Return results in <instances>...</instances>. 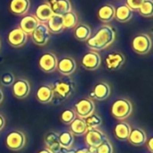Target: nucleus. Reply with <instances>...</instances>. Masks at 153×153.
Segmentation results:
<instances>
[{
  "label": "nucleus",
  "mask_w": 153,
  "mask_h": 153,
  "mask_svg": "<svg viewBox=\"0 0 153 153\" xmlns=\"http://www.w3.org/2000/svg\"><path fill=\"white\" fill-rule=\"evenodd\" d=\"M139 13L146 18L152 17L153 15V2L152 0H145L138 9Z\"/></svg>",
  "instance_id": "2f4dec72"
},
{
  "label": "nucleus",
  "mask_w": 153,
  "mask_h": 153,
  "mask_svg": "<svg viewBox=\"0 0 153 153\" xmlns=\"http://www.w3.org/2000/svg\"><path fill=\"white\" fill-rule=\"evenodd\" d=\"M63 22L65 29H72L77 25L78 17L74 12H69L63 15Z\"/></svg>",
  "instance_id": "c756f323"
},
{
  "label": "nucleus",
  "mask_w": 153,
  "mask_h": 153,
  "mask_svg": "<svg viewBox=\"0 0 153 153\" xmlns=\"http://www.w3.org/2000/svg\"><path fill=\"white\" fill-rule=\"evenodd\" d=\"M56 69L60 73V74L69 76L75 72L76 62L71 56H64L59 61H57Z\"/></svg>",
  "instance_id": "4468645a"
},
{
  "label": "nucleus",
  "mask_w": 153,
  "mask_h": 153,
  "mask_svg": "<svg viewBox=\"0 0 153 153\" xmlns=\"http://www.w3.org/2000/svg\"><path fill=\"white\" fill-rule=\"evenodd\" d=\"M115 18L119 22H127L133 18V11L126 4H121L115 10Z\"/></svg>",
  "instance_id": "a878e982"
},
{
  "label": "nucleus",
  "mask_w": 153,
  "mask_h": 153,
  "mask_svg": "<svg viewBox=\"0 0 153 153\" xmlns=\"http://www.w3.org/2000/svg\"><path fill=\"white\" fill-rule=\"evenodd\" d=\"M0 47H1V42H0Z\"/></svg>",
  "instance_id": "79ce46f5"
},
{
  "label": "nucleus",
  "mask_w": 153,
  "mask_h": 153,
  "mask_svg": "<svg viewBox=\"0 0 153 153\" xmlns=\"http://www.w3.org/2000/svg\"><path fill=\"white\" fill-rule=\"evenodd\" d=\"M15 81V77L13 75V73L11 72H6L4 74H2L1 78H0V82L3 86L8 87V86H12L13 83Z\"/></svg>",
  "instance_id": "72a5a7b5"
},
{
  "label": "nucleus",
  "mask_w": 153,
  "mask_h": 153,
  "mask_svg": "<svg viewBox=\"0 0 153 153\" xmlns=\"http://www.w3.org/2000/svg\"><path fill=\"white\" fill-rule=\"evenodd\" d=\"M84 141L87 146L97 148L108 140L107 135L98 128L87 130L84 134Z\"/></svg>",
  "instance_id": "0eeeda50"
},
{
  "label": "nucleus",
  "mask_w": 153,
  "mask_h": 153,
  "mask_svg": "<svg viewBox=\"0 0 153 153\" xmlns=\"http://www.w3.org/2000/svg\"><path fill=\"white\" fill-rule=\"evenodd\" d=\"M30 0H11L10 12L15 15H24L30 8Z\"/></svg>",
  "instance_id": "aec40b11"
},
{
  "label": "nucleus",
  "mask_w": 153,
  "mask_h": 153,
  "mask_svg": "<svg viewBox=\"0 0 153 153\" xmlns=\"http://www.w3.org/2000/svg\"><path fill=\"white\" fill-rule=\"evenodd\" d=\"M38 153H54L52 152L51 151H49L48 149H47V148H45V149H42V150H40L39 152Z\"/></svg>",
  "instance_id": "58836bf2"
},
{
  "label": "nucleus",
  "mask_w": 153,
  "mask_h": 153,
  "mask_svg": "<svg viewBox=\"0 0 153 153\" xmlns=\"http://www.w3.org/2000/svg\"><path fill=\"white\" fill-rule=\"evenodd\" d=\"M50 86L53 91L52 102L55 105L69 99L75 91V82L72 80H58Z\"/></svg>",
  "instance_id": "f03ea898"
},
{
  "label": "nucleus",
  "mask_w": 153,
  "mask_h": 153,
  "mask_svg": "<svg viewBox=\"0 0 153 153\" xmlns=\"http://www.w3.org/2000/svg\"><path fill=\"white\" fill-rule=\"evenodd\" d=\"M126 62V56L121 52H111L105 58V65L108 70L116 71L122 67Z\"/></svg>",
  "instance_id": "f8f14e48"
},
{
  "label": "nucleus",
  "mask_w": 153,
  "mask_h": 153,
  "mask_svg": "<svg viewBox=\"0 0 153 153\" xmlns=\"http://www.w3.org/2000/svg\"><path fill=\"white\" fill-rule=\"evenodd\" d=\"M131 126L130 125L126 122V121H120L118 122L115 127H114V130H113V133H114V135L115 137L119 140V141H126L128 136H129V134L131 132Z\"/></svg>",
  "instance_id": "4be33fe9"
},
{
  "label": "nucleus",
  "mask_w": 153,
  "mask_h": 153,
  "mask_svg": "<svg viewBox=\"0 0 153 153\" xmlns=\"http://www.w3.org/2000/svg\"><path fill=\"white\" fill-rule=\"evenodd\" d=\"M61 149H71L74 143V136L70 131H64L58 134Z\"/></svg>",
  "instance_id": "c85d7f7f"
},
{
  "label": "nucleus",
  "mask_w": 153,
  "mask_h": 153,
  "mask_svg": "<svg viewBox=\"0 0 153 153\" xmlns=\"http://www.w3.org/2000/svg\"><path fill=\"white\" fill-rule=\"evenodd\" d=\"M127 141L133 146L141 147L145 144V143L147 141V134L144 132V130L136 127V128L131 129V132L129 134Z\"/></svg>",
  "instance_id": "dca6fc26"
},
{
  "label": "nucleus",
  "mask_w": 153,
  "mask_h": 153,
  "mask_svg": "<svg viewBox=\"0 0 153 153\" xmlns=\"http://www.w3.org/2000/svg\"><path fill=\"white\" fill-rule=\"evenodd\" d=\"M84 122L86 124V126H87L88 130L98 128L99 126H100L102 125L101 117L99 115L95 114V113H92L91 115H90L89 117L84 118Z\"/></svg>",
  "instance_id": "7c9ffc66"
},
{
  "label": "nucleus",
  "mask_w": 153,
  "mask_h": 153,
  "mask_svg": "<svg viewBox=\"0 0 153 153\" xmlns=\"http://www.w3.org/2000/svg\"><path fill=\"white\" fill-rule=\"evenodd\" d=\"M56 56L52 52H46L39 58V67L41 71L47 74L53 73L56 69L57 65Z\"/></svg>",
  "instance_id": "1a4fd4ad"
},
{
  "label": "nucleus",
  "mask_w": 153,
  "mask_h": 153,
  "mask_svg": "<svg viewBox=\"0 0 153 153\" xmlns=\"http://www.w3.org/2000/svg\"><path fill=\"white\" fill-rule=\"evenodd\" d=\"M53 13L58 15H64L72 11V4L70 0H56L50 4Z\"/></svg>",
  "instance_id": "393cba45"
},
{
  "label": "nucleus",
  "mask_w": 153,
  "mask_h": 153,
  "mask_svg": "<svg viewBox=\"0 0 153 153\" xmlns=\"http://www.w3.org/2000/svg\"><path fill=\"white\" fill-rule=\"evenodd\" d=\"M110 112L115 119L123 121L131 116L133 112V104L127 99H118L113 102Z\"/></svg>",
  "instance_id": "7ed1b4c3"
},
{
  "label": "nucleus",
  "mask_w": 153,
  "mask_h": 153,
  "mask_svg": "<svg viewBox=\"0 0 153 153\" xmlns=\"http://www.w3.org/2000/svg\"><path fill=\"white\" fill-rule=\"evenodd\" d=\"M46 148L54 153H58L61 151V146L58 140V134L54 131L48 132L44 138Z\"/></svg>",
  "instance_id": "a211bd4d"
},
{
  "label": "nucleus",
  "mask_w": 153,
  "mask_h": 153,
  "mask_svg": "<svg viewBox=\"0 0 153 153\" xmlns=\"http://www.w3.org/2000/svg\"><path fill=\"white\" fill-rule=\"evenodd\" d=\"M28 35L22 31L20 28H14L13 29L7 36V40L10 46L13 48H22L24 46L27 42Z\"/></svg>",
  "instance_id": "ddd939ff"
},
{
  "label": "nucleus",
  "mask_w": 153,
  "mask_h": 153,
  "mask_svg": "<svg viewBox=\"0 0 153 153\" xmlns=\"http://www.w3.org/2000/svg\"><path fill=\"white\" fill-rule=\"evenodd\" d=\"M4 144L10 151H21L26 145V135L19 130H13L6 135Z\"/></svg>",
  "instance_id": "20e7f679"
},
{
  "label": "nucleus",
  "mask_w": 153,
  "mask_h": 153,
  "mask_svg": "<svg viewBox=\"0 0 153 153\" xmlns=\"http://www.w3.org/2000/svg\"><path fill=\"white\" fill-rule=\"evenodd\" d=\"M36 99L41 104H48L53 100V91L50 85L42 84L36 91Z\"/></svg>",
  "instance_id": "f3484780"
},
{
  "label": "nucleus",
  "mask_w": 153,
  "mask_h": 153,
  "mask_svg": "<svg viewBox=\"0 0 153 153\" xmlns=\"http://www.w3.org/2000/svg\"><path fill=\"white\" fill-rule=\"evenodd\" d=\"M145 0H126V4L132 10V11H138L139 7Z\"/></svg>",
  "instance_id": "c9c22d12"
},
{
  "label": "nucleus",
  "mask_w": 153,
  "mask_h": 153,
  "mask_svg": "<svg viewBox=\"0 0 153 153\" xmlns=\"http://www.w3.org/2000/svg\"><path fill=\"white\" fill-rule=\"evenodd\" d=\"M152 140L153 138L152 137H151V138H149V139H147V141H146V146H147V149L150 151V152L152 153L153 152V145H152Z\"/></svg>",
  "instance_id": "e433bc0d"
},
{
  "label": "nucleus",
  "mask_w": 153,
  "mask_h": 153,
  "mask_svg": "<svg viewBox=\"0 0 153 153\" xmlns=\"http://www.w3.org/2000/svg\"><path fill=\"white\" fill-rule=\"evenodd\" d=\"M39 21L34 15H24L20 22V29L27 35L31 34L36 26L39 24Z\"/></svg>",
  "instance_id": "5701e85b"
},
{
  "label": "nucleus",
  "mask_w": 153,
  "mask_h": 153,
  "mask_svg": "<svg viewBox=\"0 0 153 153\" xmlns=\"http://www.w3.org/2000/svg\"><path fill=\"white\" fill-rule=\"evenodd\" d=\"M69 126H70V132L74 134V136H82L85 134V133L88 130L84 119L81 117H75L74 120Z\"/></svg>",
  "instance_id": "bb28decb"
},
{
  "label": "nucleus",
  "mask_w": 153,
  "mask_h": 153,
  "mask_svg": "<svg viewBox=\"0 0 153 153\" xmlns=\"http://www.w3.org/2000/svg\"><path fill=\"white\" fill-rule=\"evenodd\" d=\"M82 65L83 68L89 71L97 70L101 64V57L97 51H89L83 55L82 58Z\"/></svg>",
  "instance_id": "9d476101"
},
{
  "label": "nucleus",
  "mask_w": 153,
  "mask_h": 153,
  "mask_svg": "<svg viewBox=\"0 0 153 153\" xmlns=\"http://www.w3.org/2000/svg\"><path fill=\"white\" fill-rule=\"evenodd\" d=\"M30 35L33 43L41 47L45 46L50 39V32L47 27V24L42 22H39Z\"/></svg>",
  "instance_id": "6e6552de"
},
{
  "label": "nucleus",
  "mask_w": 153,
  "mask_h": 153,
  "mask_svg": "<svg viewBox=\"0 0 153 153\" xmlns=\"http://www.w3.org/2000/svg\"><path fill=\"white\" fill-rule=\"evenodd\" d=\"M116 39V30L110 25L105 24L97 30L95 35L86 40L89 48L100 51L108 48Z\"/></svg>",
  "instance_id": "f257e3e1"
},
{
  "label": "nucleus",
  "mask_w": 153,
  "mask_h": 153,
  "mask_svg": "<svg viewBox=\"0 0 153 153\" xmlns=\"http://www.w3.org/2000/svg\"><path fill=\"white\" fill-rule=\"evenodd\" d=\"M74 34V37L76 39L83 42V41L88 40L91 38V30L89 25H87L85 23H81V24L75 26Z\"/></svg>",
  "instance_id": "cd10ccee"
},
{
  "label": "nucleus",
  "mask_w": 153,
  "mask_h": 153,
  "mask_svg": "<svg viewBox=\"0 0 153 153\" xmlns=\"http://www.w3.org/2000/svg\"><path fill=\"white\" fill-rule=\"evenodd\" d=\"M95 110V104L91 98H83L78 100L74 105V112L78 117L86 118Z\"/></svg>",
  "instance_id": "423d86ee"
},
{
  "label": "nucleus",
  "mask_w": 153,
  "mask_h": 153,
  "mask_svg": "<svg viewBox=\"0 0 153 153\" xmlns=\"http://www.w3.org/2000/svg\"><path fill=\"white\" fill-rule=\"evenodd\" d=\"M55 1H56V0H48V4H53Z\"/></svg>",
  "instance_id": "a19ab883"
},
{
  "label": "nucleus",
  "mask_w": 153,
  "mask_h": 153,
  "mask_svg": "<svg viewBox=\"0 0 153 153\" xmlns=\"http://www.w3.org/2000/svg\"><path fill=\"white\" fill-rule=\"evenodd\" d=\"M3 100H4V92H3L2 90L0 89V104L3 102Z\"/></svg>",
  "instance_id": "ea45409f"
},
{
  "label": "nucleus",
  "mask_w": 153,
  "mask_h": 153,
  "mask_svg": "<svg viewBox=\"0 0 153 153\" xmlns=\"http://www.w3.org/2000/svg\"><path fill=\"white\" fill-rule=\"evenodd\" d=\"M4 126H5V120H4V117L2 115H0V132L4 129Z\"/></svg>",
  "instance_id": "4c0bfd02"
},
{
  "label": "nucleus",
  "mask_w": 153,
  "mask_h": 153,
  "mask_svg": "<svg viewBox=\"0 0 153 153\" xmlns=\"http://www.w3.org/2000/svg\"><path fill=\"white\" fill-rule=\"evenodd\" d=\"M75 117H76V114H75L74 110H73L71 108L65 109L60 114V120L65 126H69L74 120Z\"/></svg>",
  "instance_id": "473e14b6"
},
{
  "label": "nucleus",
  "mask_w": 153,
  "mask_h": 153,
  "mask_svg": "<svg viewBox=\"0 0 153 153\" xmlns=\"http://www.w3.org/2000/svg\"><path fill=\"white\" fill-rule=\"evenodd\" d=\"M115 10L116 8L110 4H103L99 8L97 12V16L100 22H109L113 21V19L115 18Z\"/></svg>",
  "instance_id": "412c9836"
},
{
  "label": "nucleus",
  "mask_w": 153,
  "mask_h": 153,
  "mask_svg": "<svg viewBox=\"0 0 153 153\" xmlns=\"http://www.w3.org/2000/svg\"><path fill=\"white\" fill-rule=\"evenodd\" d=\"M47 27L50 33L53 34H59L64 30V22H63V16L55 14L48 19L47 22Z\"/></svg>",
  "instance_id": "6ab92c4d"
},
{
  "label": "nucleus",
  "mask_w": 153,
  "mask_h": 153,
  "mask_svg": "<svg viewBox=\"0 0 153 153\" xmlns=\"http://www.w3.org/2000/svg\"><path fill=\"white\" fill-rule=\"evenodd\" d=\"M12 91L13 95L18 99L22 100L28 97L30 91V82L23 78H20L14 81L12 85Z\"/></svg>",
  "instance_id": "9b49d317"
},
{
  "label": "nucleus",
  "mask_w": 153,
  "mask_h": 153,
  "mask_svg": "<svg viewBox=\"0 0 153 153\" xmlns=\"http://www.w3.org/2000/svg\"><path fill=\"white\" fill-rule=\"evenodd\" d=\"M53 15V11L51 9L50 4L48 3H44L39 4L35 12V17L39 22H47L48 19Z\"/></svg>",
  "instance_id": "b1692460"
},
{
  "label": "nucleus",
  "mask_w": 153,
  "mask_h": 153,
  "mask_svg": "<svg viewBox=\"0 0 153 153\" xmlns=\"http://www.w3.org/2000/svg\"><path fill=\"white\" fill-rule=\"evenodd\" d=\"M134 51L139 55H146L152 48V39L146 33H140L134 37L132 40Z\"/></svg>",
  "instance_id": "39448f33"
},
{
  "label": "nucleus",
  "mask_w": 153,
  "mask_h": 153,
  "mask_svg": "<svg viewBox=\"0 0 153 153\" xmlns=\"http://www.w3.org/2000/svg\"><path fill=\"white\" fill-rule=\"evenodd\" d=\"M110 93H111L110 86L105 82H100L96 83V85L94 86L91 93V98L97 100H105L110 96Z\"/></svg>",
  "instance_id": "2eb2a0df"
},
{
  "label": "nucleus",
  "mask_w": 153,
  "mask_h": 153,
  "mask_svg": "<svg viewBox=\"0 0 153 153\" xmlns=\"http://www.w3.org/2000/svg\"><path fill=\"white\" fill-rule=\"evenodd\" d=\"M95 153H113V146L111 143L107 140L99 147L95 148Z\"/></svg>",
  "instance_id": "f704fd0d"
}]
</instances>
